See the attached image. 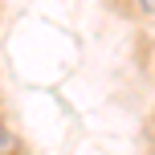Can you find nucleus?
I'll use <instances>...</instances> for the list:
<instances>
[{
    "instance_id": "1",
    "label": "nucleus",
    "mask_w": 155,
    "mask_h": 155,
    "mask_svg": "<svg viewBox=\"0 0 155 155\" xmlns=\"http://www.w3.org/2000/svg\"><path fill=\"white\" fill-rule=\"evenodd\" d=\"M16 151V139L8 135V127H0V155H12Z\"/></svg>"
},
{
    "instance_id": "2",
    "label": "nucleus",
    "mask_w": 155,
    "mask_h": 155,
    "mask_svg": "<svg viewBox=\"0 0 155 155\" xmlns=\"http://www.w3.org/2000/svg\"><path fill=\"white\" fill-rule=\"evenodd\" d=\"M143 4V16H151V8H155V0H139Z\"/></svg>"
}]
</instances>
